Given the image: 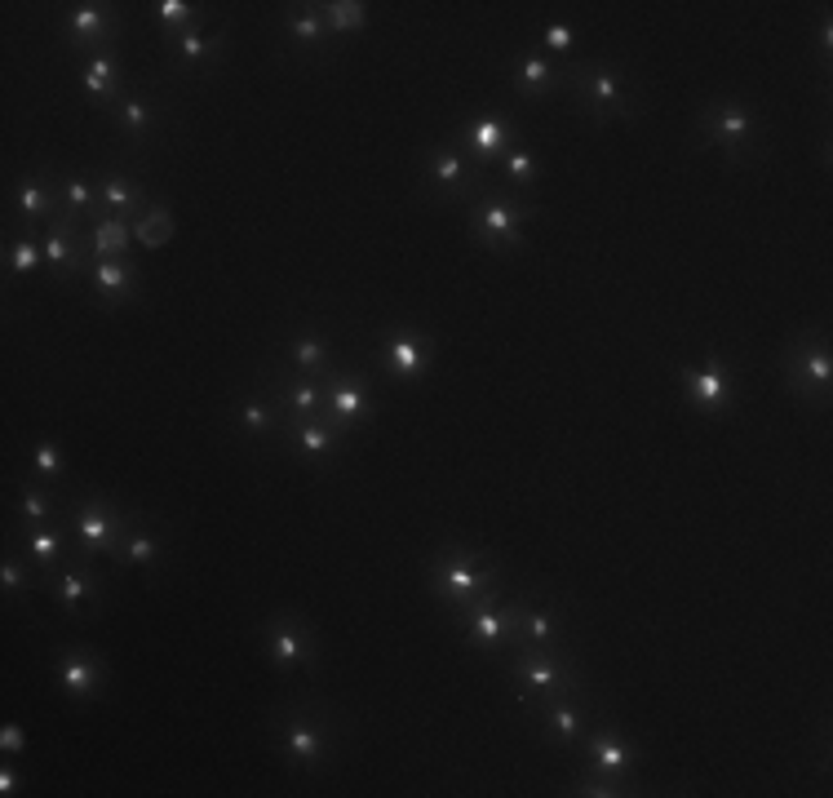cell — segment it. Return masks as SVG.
<instances>
[{
	"instance_id": "cell-1",
	"label": "cell",
	"mask_w": 833,
	"mask_h": 798,
	"mask_svg": "<svg viewBox=\"0 0 833 798\" xmlns=\"http://www.w3.org/2000/svg\"><path fill=\"white\" fill-rule=\"evenodd\" d=\"M523 222H528V209L523 204H514V200H497V196H488V200H479L475 204V213H470V231H475V240L479 244H514L523 235Z\"/></svg>"
},
{
	"instance_id": "cell-2",
	"label": "cell",
	"mask_w": 833,
	"mask_h": 798,
	"mask_svg": "<svg viewBox=\"0 0 833 798\" xmlns=\"http://www.w3.org/2000/svg\"><path fill=\"white\" fill-rule=\"evenodd\" d=\"M76 537H80V559L94 555H120V541H125V528H120L116 510L102 506V501H85L76 519Z\"/></svg>"
},
{
	"instance_id": "cell-3",
	"label": "cell",
	"mask_w": 833,
	"mask_h": 798,
	"mask_svg": "<svg viewBox=\"0 0 833 798\" xmlns=\"http://www.w3.org/2000/svg\"><path fill=\"white\" fill-rule=\"evenodd\" d=\"M488 577H492V568L488 564H479V559H461V555H452L444 559L435 572H430V590H435L439 599H466V595H475V590L488 586Z\"/></svg>"
},
{
	"instance_id": "cell-4",
	"label": "cell",
	"mask_w": 833,
	"mask_h": 798,
	"mask_svg": "<svg viewBox=\"0 0 833 798\" xmlns=\"http://www.w3.org/2000/svg\"><path fill=\"white\" fill-rule=\"evenodd\" d=\"M683 386H687V399L696 408H705V413H727L732 408V377L714 360L701 368H683Z\"/></svg>"
},
{
	"instance_id": "cell-5",
	"label": "cell",
	"mask_w": 833,
	"mask_h": 798,
	"mask_svg": "<svg viewBox=\"0 0 833 798\" xmlns=\"http://www.w3.org/2000/svg\"><path fill=\"white\" fill-rule=\"evenodd\" d=\"M266 652H271L275 665H311L315 661V643L311 634L293 621H271L266 626Z\"/></svg>"
},
{
	"instance_id": "cell-6",
	"label": "cell",
	"mask_w": 833,
	"mask_h": 798,
	"mask_svg": "<svg viewBox=\"0 0 833 798\" xmlns=\"http://www.w3.org/2000/svg\"><path fill=\"white\" fill-rule=\"evenodd\" d=\"M829 377H833V360L825 346H802L794 355V364H789V386H794V395H829Z\"/></svg>"
},
{
	"instance_id": "cell-7",
	"label": "cell",
	"mask_w": 833,
	"mask_h": 798,
	"mask_svg": "<svg viewBox=\"0 0 833 798\" xmlns=\"http://www.w3.org/2000/svg\"><path fill=\"white\" fill-rule=\"evenodd\" d=\"M54 674H58V688L71 692V697H98L102 692V665L94 657H85V652H63Z\"/></svg>"
},
{
	"instance_id": "cell-8",
	"label": "cell",
	"mask_w": 833,
	"mask_h": 798,
	"mask_svg": "<svg viewBox=\"0 0 833 798\" xmlns=\"http://www.w3.org/2000/svg\"><path fill=\"white\" fill-rule=\"evenodd\" d=\"M89 280H94V293L107 302H125L138 289V271L125 258H98L89 262Z\"/></svg>"
},
{
	"instance_id": "cell-9",
	"label": "cell",
	"mask_w": 833,
	"mask_h": 798,
	"mask_svg": "<svg viewBox=\"0 0 833 798\" xmlns=\"http://www.w3.org/2000/svg\"><path fill=\"white\" fill-rule=\"evenodd\" d=\"M519 621V612H501L497 599L488 595V603H479V608H470V639L479 643V648H501V643L510 639V626Z\"/></svg>"
},
{
	"instance_id": "cell-10",
	"label": "cell",
	"mask_w": 833,
	"mask_h": 798,
	"mask_svg": "<svg viewBox=\"0 0 833 798\" xmlns=\"http://www.w3.org/2000/svg\"><path fill=\"white\" fill-rule=\"evenodd\" d=\"M426 360H430V342L421 333H399L395 342L386 346V368L395 377H404V382L426 373Z\"/></svg>"
},
{
	"instance_id": "cell-11",
	"label": "cell",
	"mask_w": 833,
	"mask_h": 798,
	"mask_svg": "<svg viewBox=\"0 0 833 798\" xmlns=\"http://www.w3.org/2000/svg\"><path fill=\"white\" fill-rule=\"evenodd\" d=\"M67 32L76 45H102L116 36V18L107 14V5H76L67 18Z\"/></svg>"
},
{
	"instance_id": "cell-12",
	"label": "cell",
	"mask_w": 833,
	"mask_h": 798,
	"mask_svg": "<svg viewBox=\"0 0 833 798\" xmlns=\"http://www.w3.org/2000/svg\"><path fill=\"white\" fill-rule=\"evenodd\" d=\"M705 125L714 129V138L723 142L727 151H740L749 138V129H754V120H749L745 107H736V102H718V107H709Z\"/></svg>"
},
{
	"instance_id": "cell-13",
	"label": "cell",
	"mask_w": 833,
	"mask_h": 798,
	"mask_svg": "<svg viewBox=\"0 0 833 798\" xmlns=\"http://www.w3.org/2000/svg\"><path fill=\"white\" fill-rule=\"evenodd\" d=\"M54 599L63 603V612H85L89 599H98V581L89 572V559H80L76 568H67L63 577L54 581Z\"/></svg>"
},
{
	"instance_id": "cell-14",
	"label": "cell",
	"mask_w": 833,
	"mask_h": 798,
	"mask_svg": "<svg viewBox=\"0 0 833 798\" xmlns=\"http://www.w3.org/2000/svg\"><path fill=\"white\" fill-rule=\"evenodd\" d=\"M98 204L107 209L102 218H125L129 222V213L142 204V187L133 178H125V173H111V178L98 182Z\"/></svg>"
},
{
	"instance_id": "cell-15",
	"label": "cell",
	"mask_w": 833,
	"mask_h": 798,
	"mask_svg": "<svg viewBox=\"0 0 833 798\" xmlns=\"http://www.w3.org/2000/svg\"><path fill=\"white\" fill-rule=\"evenodd\" d=\"M514 674H519L532 692H541V697H554L559 688H568V670L550 657H519L514 661Z\"/></svg>"
},
{
	"instance_id": "cell-16",
	"label": "cell",
	"mask_w": 833,
	"mask_h": 798,
	"mask_svg": "<svg viewBox=\"0 0 833 798\" xmlns=\"http://www.w3.org/2000/svg\"><path fill=\"white\" fill-rule=\"evenodd\" d=\"M590 767H594V776H621V772L634 767V750L621 741V736L603 732V736L590 741Z\"/></svg>"
},
{
	"instance_id": "cell-17",
	"label": "cell",
	"mask_w": 833,
	"mask_h": 798,
	"mask_svg": "<svg viewBox=\"0 0 833 798\" xmlns=\"http://www.w3.org/2000/svg\"><path fill=\"white\" fill-rule=\"evenodd\" d=\"M89 244H94V258H125L129 244H133V222L98 218L94 231H89Z\"/></svg>"
},
{
	"instance_id": "cell-18",
	"label": "cell",
	"mask_w": 833,
	"mask_h": 798,
	"mask_svg": "<svg viewBox=\"0 0 833 798\" xmlns=\"http://www.w3.org/2000/svg\"><path fill=\"white\" fill-rule=\"evenodd\" d=\"M581 94H585V102H599V107H608V111H621V102H625L621 76H616L612 67H594V71H585Z\"/></svg>"
},
{
	"instance_id": "cell-19",
	"label": "cell",
	"mask_w": 833,
	"mask_h": 798,
	"mask_svg": "<svg viewBox=\"0 0 833 798\" xmlns=\"http://www.w3.org/2000/svg\"><path fill=\"white\" fill-rule=\"evenodd\" d=\"M501 151H506V125H501L497 116H483L470 125V156L479 160V165H488V160H497Z\"/></svg>"
},
{
	"instance_id": "cell-20",
	"label": "cell",
	"mask_w": 833,
	"mask_h": 798,
	"mask_svg": "<svg viewBox=\"0 0 833 798\" xmlns=\"http://www.w3.org/2000/svg\"><path fill=\"white\" fill-rule=\"evenodd\" d=\"M169 235H173V213L160 209V204L142 209V218L133 222V240H138L142 249H160V244H169Z\"/></svg>"
},
{
	"instance_id": "cell-21",
	"label": "cell",
	"mask_w": 833,
	"mask_h": 798,
	"mask_svg": "<svg viewBox=\"0 0 833 798\" xmlns=\"http://www.w3.org/2000/svg\"><path fill=\"white\" fill-rule=\"evenodd\" d=\"M289 759L293 763H302V767H315L324 759V736L315 723H306V719H297L293 728H289Z\"/></svg>"
},
{
	"instance_id": "cell-22",
	"label": "cell",
	"mask_w": 833,
	"mask_h": 798,
	"mask_svg": "<svg viewBox=\"0 0 833 798\" xmlns=\"http://www.w3.org/2000/svg\"><path fill=\"white\" fill-rule=\"evenodd\" d=\"M328 408H333L337 422L351 426L355 417L368 408V391H364L359 382H346V377H337V382H333V395H328Z\"/></svg>"
},
{
	"instance_id": "cell-23",
	"label": "cell",
	"mask_w": 833,
	"mask_h": 798,
	"mask_svg": "<svg viewBox=\"0 0 833 798\" xmlns=\"http://www.w3.org/2000/svg\"><path fill=\"white\" fill-rule=\"evenodd\" d=\"M514 89L519 94H550L554 89V67L545 63V58H519L514 63Z\"/></svg>"
},
{
	"instance_id": "cell-24",
	"label": "cell",
	"mask_w": 833,
	"mask_h": 798,
	"mask_svg": "<svg viewBox=\"0 0 833 798\" xmlns=\"http://www.w3.org/2000/svg\"><path fill=\"white\" fill-rule=\"evenodd\" d=\"M23 546H27V555H32L40 568H49L58 555H67V532L58 528V524L36 528V532H27V541H23Z\"/></svg>"
},
{
	"instance_id": "cell-25",
	"label": "cell",
	"mask_w": 833,
	"mask_h": 798,
	"mask_svg": "<svg viewBox=\"0 0 833 798\" xmlns=\"http://www.w3.org/2000/svg\"><path fill=\"white\" fill-rule=\"evenodd\" d=\"M85 89H89L94 98H111V94H116V89H120V85H116V58H111V54H94V58H89V67H85Z\"/></svg>"
},
{
	"instance_id": "cell-26",
	"label": "cell",
	"mask_w": 833,
	"mask_h": 798,
	"mask_svg": "<svg viewBox=\"0 0 833 798\" xmlns=\"http://www.w3.org/2000/svg\"><path fill=\"white\" fill-rule=\"evenodd\" d=\"M18 209H23L27 222L49 218V213H54V204H49L45 182H40V178H23V182H18Z\"/></svg>"
},
{
	"instance_id": "cell-27",
	"label": "cell",
	"mask_w": 833,
	"mask_h": 798,
	"mask_svg": "<svg viewBox=\"0 0 833 798\" xmlns=\"http://www.w3.org/2000/svg\"><path fill=\"white\" fill-rule=\"evenodd\" d=\"M470 178V169H466V160L457 156V151H448V147H439L435 151V187H444V191H457L461 182Z\"/></svg>"
},
{
	"instance_id": "cell-28",
	"label": "cell",
	"mask_w": 833,
	"mask_h": 798,
	"mask_svg": "<svg viewBox=\"0 0 833 798\" xmlns=\"http://www.w3.org/2000/svg\"><path fill=\"white\" fill-rule=\"evenodd\" d=\"M324 9H328V27H333V32H359L368 18V9L359 5V0H333V5H324Z\"/></svg>"
},
{
	"instance_id": "cell-29",
	"label": "cell",
	"mask_w": 833,
	"mask_h": 798,
	"mask_svg": "<svg viewBox=\"0 0 833 798\" xmlns=\"http://www.w3.org/2000/svg\"><path fill=\"white\" fill-rule=\"evenodd\" d=\"M218 54V36H200V27H187V32H182V40H178V58L182 63H204V58H213Z\"/></svg>"
},
{
	"instance_id": "cell-30",
	"label": "cell",
	"mask_w": 833,
	"mask_h": 798,
	"mask_svg": "<svg viewBox=\"0 0 833 798\" xmlns=\"http://www.w3.org/2000/svg\"><path fill=\"white\" fill-rule=\"evenodd\" d=\"M18 515H23L27 524H58L54 501H49L45 493H36V488H23V497H18Z\"/></svg>"
},
{
	"instance_id": "cell-31",
	"label": "cell",
	"mask_w": 833,
	"mask_h": 798,
	"mask_svg": "<svg viewBox=\"0 0 833 798\" xmlns=\"http://www.w3.org/2000/svg\"><path fill=\"white\" fill-rule=\"evenodd\" d=\"M40 262H45V249H40L32 235H27V240H14V244H9V271H14V275H32Z\"/></svg>"
},
{
	"instance_id": "cell-32",
	"label": "cell",
	"mask_w": 833,
	"mask_h": 798,
	"mask_svg": "<svg viewBox=\"0 0 833 798\" xmlns=\"http://www.w3.org/2000/svg\"><path fill=\"white\" fill-rule=\"evenodd\" d=\"M63 196H67V209H71L67 218H80V213H89V209L98 204V200H94V187H89V182L80 178V173H71V178L63 182Z\"/></svg>"
},
{
	"instance_id": "cell-33",
	"label": "cell",
	"mask_w": 833,
	"mask_h": 798,
	"mask_svg": "<svg viewBox=\"0 0 833 798\" xmlns=\"http://www.w3.org/2000/svg\"><path fill=\"white\" fill-rule=\"evenodd\" d=\"M156 550H160V541L151 537V532H129L125 546H120V559H125V564H151Z\"/></svg>"
},
{
	"instance_id": "cell-34",
	"label": "cell",
	"mask_w": 833,
	"mask_h": 798,
	"mask_svg": "<svg viewBox=\"0 0 833 798\" xmlns=\"http://www.w3.org/2000/svg\"><path fill=\"white\" fill-rule=\"evenodd\" d=\"M297 448H302V453H328V448H333V431H328V426H311V422H302L297 426Z\"/></svg>"
},
{
	"instance_id": "cell-35",
	"label": "cell",
	"mask_w": 833,
	"mask_h": 798,
	"mask_svg": "<svg viewBox=\"0 0 833 798\" xmlns=\"http://www.w3.org/2000/svg\"><path fill=\"white\" fill-rule=\"evenodd\" d=\"M293 364L297 368H324L328 364V346L320 337H302V342L293 346Z\"/></svg>"
},
{
	"instance_id": "cell-36",
	"label": "cell",
	"mask_w": 833,
	"mask_h": 798,
	"mask_svg": "<svg viewBox=\"0 0 833 798\" xmlns=\"http://www.w3.org/2000/svg\"><path fill=\"white\" fill-rule=\"evenodd\" d=\"M528 639H532V648H550V639H554L550 608H532L528 612Z\"/></svg>"
},
{
	"instance_id": "cell-37",
	"label": "cell",
	"mask_w": 833,
	"mask_h": 798,
	"mask_svg": "<svg viewBox=\"0 0 833 798\" xmlns=\"http://www.w3.org/2000/svg\"><path fill=\"white\" fill-rule=\"evenodd\" d=\"M151 125V107L142 98H125V107H120V129L125 133H142Z\"/></svg>"
},
{
	"instance_id": "cell-38",
	"label": "cell",
	"mask_w": 833,
	"mask_h": 798,
	"mask_svg": "<svg viewBox=\"0 0 833 798\" xmlns=\"http://www.w3.org/2000/svg\"><path fill=\"white\" fill-rule=\"evenodd\" d=\"M289 408L297 417H311L315 408H320V386H315V382H297L289 391Z\"/></svg>"
},
{
	"instance_id": "cell-39",
	"label": "cell",
	"mask_w": 833,
	"mask_h": 798,
	"mask_svg": "<svg viewBox=\"0 0 833 798\" xmlns=\"http://www.w3.org/2000/svg\"><path fill=\"white\" fill-rule=\"evenodd\" d=\"M581 728V719H577V710L572 705H550V732L559 736V741H572Z\"/></svg>"
},
{
	"instance_id": "cell-40",
	"label": "cell",
	"mask_w": 833,
	"mask_h": 798,
	"mask_svg": "<svg viewBox=\"0 0 833 798\" xmlns=\"http://www.w3.org/2000/svg\"><path fill=\"white\" fill-rule=\"evenodd\" d=\"M32 470H40L45 479H58L63 475V453L54 444H36L32 448Z\"/></svg>"
},
{
	"instance_id": "cell-41",
	"label": "cell",
	"mask_w": 833,
	"mask_h": 798,
	"mask_svg": "<svg viewBox=\"0 0 833 798\" xmlns=\"http://www.w3.org/2000/svg\"><path fill=\"white\" fill-rule=\"evenodd\" d=\"M156 14H160L164 27H191L195 23V9L187 5V0H160Z\"/></svg>"
},
{
	"instance_id": "cell-42",
	"label": "cell",
	"mask_w": 833,
	"mask_h": 798,
	"mask_svg": "<svg viewBox=\"0 0 833 798\" xmlns=\"http://www.w3.org/2000/svg\"><path fill=\"white\" fill-rule=\"evenodd\" d=\"M506 169H510L514 182H523V187H532V182H537V160H532V151H523V147L506 156Z\"/></svg>"
},
{
	"instance_id": "cell-43",
	"label": "cell",
	"mask_w": 833,
	"mask_h": 798,
	"mask_svg": "<svg viewBox=\"0 0 833 798\" xmlns=\"http://www.w3.org/2000/svg\"><path fill=\"white\" fill-rule=\"evenodd\" d=\"M240 417H244V426H249L253 435H266V431H271V422H275V417H271V408H266L262 399H244Z\"/></svg>"
},
{
	"instance_id": "cell-44",
	"label": "cell",
	"mask_w": 833,
	"mask_h": 798,
	"mask_svg": "<svg viewBox=\"0 0 833 798\" xmlns=\"http://www.w3.org/2000/svg\"><path fill=\"white\" fill-rule=\"evenodd\" d=\"M541 40H545V49H550V54H572V40H577V36H572L568 23H550Z\"/></svg>"
},
{
	"instance_id": "cell-45",
	"label": "cell",
	"mask_w": 833,
	"mask_h": 798,
	"mask_svg": "<svg viewBox=\"0 0 833 798\" xmlns=\"http://www.w3.org/2000/svg\"><path fill=\"white\" fill-rule=\"evenodd\" d=\"M293 36L302 40V45H320V40H324V23L315 14H297L293 18Z\"/></svg>"
},
{
	"instance_id": "cell-46",
	"label": "cell",
	"mask_w": 833,
	"mask_h": 798,
	"mask_svg": "<svg viewBox=\"0 0 833 798\" xmlns=\"http://www.w3.org/2000/svg\"><path fill=\"white\" fill-rule=\"evenodd\" d=\"M0 586H5V595H14V590H23L27 586V568L18 564L14 555L5 559V568H0Z\"/></svg>"
},
{
	"instance_id": "cell-47",
	"label": "cell",
	"mask_w": 833,
	"mask_h": 798,
	"mask_svg": "<svg viewBox=\"0 0 833 798\" xmlns=\"http://www.w3.org/2000/svg\"><path fill=\"white\" fill-rule=\"evenodd\" d=\"M23 745H27L23 728H5V736H0V750H5V754H23Z\"/></svg>"
},
{
	"instance_id": "cell-48",
	"label": "cell",
	"mask_w": 833,
	"mask_h": 798,
	"mask_svg": "<svg viewBox=\"0 0 833 798\" xmlns=\"http://www.w3.org/2000/svg\"><path fill=\"white\" fill-rule=\"evenodd\" d=\"M14 785H18L14 772H0V794H14Z\"/></svg>"
}]
</instances>
